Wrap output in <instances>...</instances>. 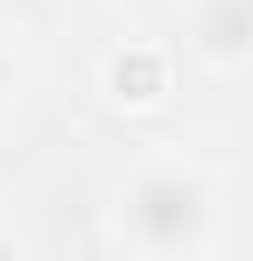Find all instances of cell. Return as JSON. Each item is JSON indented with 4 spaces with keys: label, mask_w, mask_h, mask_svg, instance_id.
Listing matches in <instances>:
<instances>
[{
    "label": "cell",
    "mask_w": 253,
    "mask_h": 261,
    "mask_svg": "<svg viewBox=\"0 0 253 261\" xmlns=\"http://www.w3.org/2000/svg\"><path fill=\"white\" fill-rule=\"evenodd\" d=\"M113 240L148 261H183L218 247V176L197 155H148L113 184Z\"/></svg>",
    "instance_id": "obj_1"
},
{
    "label": "cell",
    "mask_w": 253,
    "mask_h": 261,
    "mask_svg": "<svg viewBox=\"0 0 253 261\" xmlns=\"http://www.w3.org/2000/svg\"><path fill=\"white\" fill-rule=\"evenodd\" d=\"M21 92H28V49L14 43V29H0V120L21 106Z\"/></svg>",
    "instance_id": "obj_4"
},
{
    "label": "cell",
    "mask_w": 253,
    "mask_h": 261,
    "mask_svg": "<svg viewBox=\"0 0 253 261\" xmlns=\"http://www.w3.org/2000/svg\"><path fill=\"white\" fill-rule=\"evenodd\" d=\"M21 247H28V240H21L14 226H0V254H21Z\"/></svg>",
    "instance_id": "obj_5"
},
{
    "label": "cell",
    "mask_w": 253,
    "mask_h": 261,
    "mask_svg": "<svg viewBox=\"0 0 253 261\" xmlns=\"http://www.w3.org/2000/svg\"><path fill=\"white\" fill-rule=\"evenodd\" d=\"M183 57L204 71L253 64V0H190L183 14Z\"/></svg>",
    "instance_id": "obj_3"
},
{
    "label": "cell",
    "mask_w": 253,
    "mask_h": 261,
    "mask_svg": "<svg viewBox=\"0 0 253 261\" xmlns=\"http://www.w3.org/2000/svg\"><path fill=\"white\" fill-rule=\"evenodd\" d=\"M99 92L113 113H155L176 92V49L169 43H120L99 64Z\"/></svg>",
    "instance_id": "obj_2"
}]
</instances>
